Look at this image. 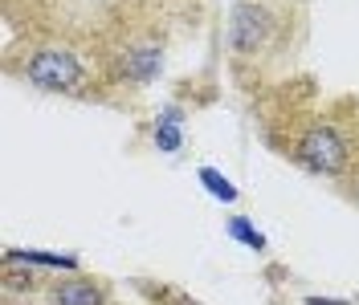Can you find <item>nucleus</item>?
<instances>
[{
    "label": "nucleus",
    "mask_w": 359,
    "mask_h": 305,
    "mask_svg": "<svg viewBox=\"0 0 359 305\" xmlns=\"http://www.w3.org/2000/svg\"><path fill=\"white\" fill-rule=\"evenodd\" d=\"M302 163L314 167V171H323V175L343 171V163H347V143H343V134L331 131V127H314V131L302 139Z\"/></svg>",
    "instance_id": "obj_1"
},
{
    "label": "nucleus",
    "mask_w": 359,
    "mask_h": 305,
    "mask_svg": "<svg viewBox=\"0 0 359 305\" xmlns=\"http://www.w3.org/2000/svg\"><path fill=\"white\" fill-rule=\"evenodd\" d=\"M21 261H33V264H62V269H74V257H49V253H21Z\"/></svg>",
    "instance_id": "obj_9"
},
{
    "label": "nucleus",
    "mask_w": 359,
    "mask_h": 305,
    "mask_svg": "<svg viewBox=\"0 0 359 305\" xmlns=\"http://www.w3.org/2000/svg\"><path fill=\"white\" fill-rule=\"evenodd\" d=\"M269 37V17L266 8H257V4H245V8H237L233 13V49H257V45Z\"/></svg>",
    "instance_id": "obj_3"
},
{
    "label": "nucleus",
    "mask_w": 359,
    "mask_h": 305,
    "mask_svg": "<svg viewBox=\"0 0 359 305\" xmlns=\"http://www.w3.org/2000/svg\"><path fill=\"white\" fill-rule=\"evenodd\" d=\"M180 110H168L163 118H159V131H156V143H159V151H176L180 147Z\"/></svg>",
    "instance_id": "obj_6"
},
{
    "label": "nucleus",
    "mask_w": 359,
    "mask_h": 305,
    "mask_svg": "<svg viewBox=\"0 0 359 305\" xmlns=\"http://www.w3.org/2000/svg\"><path fill=\"white\" fill-rule=\"evenodd\" d=\"M29 78L45 90H74L78 78H82V66L69 53H62V49H45V53H37L29 62Z\"/></svg>",
    "instance_id": "obj_2"
},
{
    "label": "nucleus",
    "mask_w": 359,
    "mask_h": 305,
    "mask_svg": "<svg viewBox=\"0 0 359 305\" xmlns=\"http://www.w3.org/2000/svg\"><path fill=\"white\" fill-rule=\"evenodd\" d=\"M127 69H131L135 82H147V78L159 69V49L156 45H139V49L131 53V62H127Z\"/></svg>",
    "instance_id": "obj_5"
},
{
    "label": "nucleus",
    "mask_w": 359,
    "mask_h": 305,
    "mask_svg": "<svg viewBox=\"0 0 359 305\" xmlns=\"http://www.w3.org/2000/svg\"><path fill=\"white\" fill-rule=\"evenodd\" d=\"M57 305H102V293L86 281H66L57 285Z\"/></svg>",
    "instance_id": "obj_4"
},
{
    "label": "nucleus",
    "mask_w": 359,
    "mask_h": 305,
    "mask_svg": "<svg viewBox=\"0 0 359 305\" xmlns=\"http://www.w3.org/2000/svg\"><path fill=\"white\" fill-rule=\"evenodd\" d=\"M201 183L208 187V192H212V196H221L224 204H233V199H237V187H233L229 179H221V175L212 171V167H201Z\"/></svg>",
    "instance_id": "obj_7"
},
{
    "label": "nucleus",
    "mask_w": 359,
    "mask_h": 305,
    "mask_svg": "<svg viewBox=\"0 0 359 305\" xmlns=\"http://www.w3.org/2000/svg\"><path fill=\"white\" fill-rule=\"evenodd\" d=\"M229 232L241 240V244H249V248H266V240H262V232L253 228V224H245V220H229Z\"/></svg>",
    "instance_id": "obj_8"
}]
</instances>
